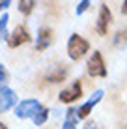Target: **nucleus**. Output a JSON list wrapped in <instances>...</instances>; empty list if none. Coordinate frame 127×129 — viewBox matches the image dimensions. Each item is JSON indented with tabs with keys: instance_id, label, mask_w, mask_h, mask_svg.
Returning a JSON list of instances; mask_svg holds the SVG:
<instances>
[{
	"instance_id": "2eb2a0df",
	"label": "nucleus",
	"mask_w": 127,
	"mask_h": 129,
	"mask_svg": "<svg viewBox=\"0 0 127 129\" xmlns=\"http://www.w3.org/2000/svg\"><path fill=\"white\" fill-rule=\"evenodd\" d=\"M8 15L4 13L2 19H0V39H8Z\"/></svg>"
},
{
	"instance_id": "f3484780",
	"label": "nucleus",
	"mask_w": 127,
	"mask_h": 129,
	"mask_svg": "<svg viewBox=\"0 0 127 129\" xmlns=\"http://www.w3.org/2000/svg\"><path fill=\"white\" fill-rule=\"evenodd\" d=\"M90 6H92V4L88 2V0H82V2H78V4H77V15H80V13H84V11L88 10Z\"/></svg>"
},
{
	"instance_id": "9d476101",
	"label": "nucleus",
	"mask_w": 127,
	"mask_h": 129,
	"mask_svg": "<svg viewBox=\"0 0 127 129\" xmlns=\"http://www.w3.org/2000/svg\"><path fill=\"white\" fill-rule=\"evenodd\" d=\"M65 75H67V69L62 68V66H54L52 69L47 71V81L52 82V84H56V82H62L64 79H65Z\"/></svg>"
},
{
	"instance_id": "6ab92c4d",
	"label": "nucleus",
	"mask_w": 127,
	"mask_h": 129,
	"mask_svg": "<svg viewBox=\"0 0 127 129\" xmlns=\"http://www.w3.org/2000/svg\"><path fill=\"white\" fill-rule=\"evenodd\" d=\"M10 4H11L10 0H4V2H0V11H2V10H6V8L10 6Z\"/></svg>"
},
{
	"instance_id": "4468645a",
	"label": "nucleus",
	"mask_w": 127,
	"mask_h": 129,
	"mask_svg": "<svg viewBox=\"0 0 127 129\" xmlns=\"http://www.w3.org/2000/svg\"><path fill=\"white\" fill-rule=\"evenodd\" d=\"M123 43H127V28L118 30V32H116V36H114V45H116V47L123 45Z\"/></svg>"
},
{
	"instance_id": "f03ea898",
	"label": "nucleus",
	"mask_w": 127,
	"mask_h": 129,
	"mask_svg": "<svg viewBox=\"0 0 127 129\" xmlns=\"http://www.w3.org/2000/svg\"><path fill=\"white\" fill-rule=\"evenodd\" d=\"M39 109H41V105H39L37 99H26L15 107V116L17 118H34Z\"/></svg>"
},
{
	"instance_id": "1a4fd4ad",
	"label": "nucleus",
	"mask_w": 127,
	"mask_h": 129,
	"mask_svg": "<svg viewBox=\"0 0 127 129\" xmlns=\"http://www.w3.org/2000/svg\"><path fill=\"white\" fill-rule=\"evenodd\" d=\"M51 43H52V30L49 28V26H43V28L39 30L36 49H37V51H45V49L49 47Z\"/></svg>"
},
{
	"instance_id": "7ed1b4c3",
	"label": "nucleus",
	"mask_w": 127,
	"mask_h": 129,
	"mask_svg": "<svg viewBox=\"0 0 127 129\" xmlns=\"http://www.w3.org/2000/svg\"><path fill=\"white\" fill-rule=\"evenodd\" d=\"M88 73L92 77H107V68H105L103 56L99 51L92 52V56L88 60Z\"/></svg>"
},
{
	"instance_id": "423d86ee",
	"label": "nucleus",
	"mask_w": 127,
	"mask_h": 129,
	"mask_svg": "<svg viewBox=\"0 0 127 129\" xmlns=\"http://www.w3.org/2000/svg\"><path fill=\"white\" fill-rule=\"evenodd\" d=\"M80 95H82V84L77 81V82H73L71 86H67L65 90L60 92V101H62V103H73V101H77Z\"/></svg>"
},
{
	"instance_id": "f257e3e1",
	"label": "nucleus",
	"mask_w": 127,
	"mask_h": 129,
	"mask_svg": "<svg viewBox=\"0 0 127 129\" xmlns=\"http://www.w3.org/2000/svg\"><path fill=\"white\" fill-rule=\"evenodd\" d=\"M88 51H90V43L86 41L82 36L73 34L71 38H69V41H67V54H69L71 60H80Z\"/></svg>"
},
{
	"instance_id": "412c9836",
	"label": "nucleus",
	"mask_w": 127,
	"mask_h": 129,
	"mask_svg": "<svg viewBox=\"0 0 127 129\" xmlns=\"http://www.w3.org/2000/svg\"><path fill=\"white\" fill-rule=\"evenodd\" d=\"M0 129H8V127H6V125H4V123H2V122H0Z\"/></svg>"
},
{
	"instance_id": "dca6fc26",
	"label": "nucleus",
	"mask_w": 127,
	"mask_h": 129,
	"mask_svg": "<svg viewBox=\"0 0 127 129\" xmlns=\"http://www.w3.org/2000/svg\"><path fill=\"white\" fill-rule=\"evenodd\" d=\"M6 82H8V71H6V68H4L2 64H0V88L6 86Z\"/></svg>"
},
{
	"instance_id": "a211bd4d",
	"label": "nucleus",
	"mask_w": 127,
	"mask_h": 129,
	"mask_svg": "<svg viewBox=\"0 0 127 129\" xmlns=\"http://www.w3.org/2000/svg\"><path fill=\"white\" fill-rule=\"evenodd\" d=\"M84 129H101V127H99V125H95L94 122H88V123L84 125Z\"/></svg>"
},
{
	"instance_id": "0eeeda50",
	"label": "nucleus",
	"mask_w": 127,
	"mask_h": 129,
	"mask_svg": "<svg viewBox=\"0 0 127 129\" xmlns=\"http://www.w3.org/2000/svg\"><path fill=\"white\" fill-rule=\"evenodd\" d=\"M15 103H17L15 92H13L11 88H8V86L0 88V112L10 110L11 107H15Z\"/></svg>"
},
{
	"instance_id": "ddd939ff",
	"label": "nucleus",
	"mask_w": 127,
	"mask_h": 129,
	"mask_svg": "<svg viewBox=\"0 0 127 129\" xmlns=\"http://www.w3.org/2000/svg\"><path fill=\"white\" fill-rule=\"evenodd\" d=\"M19 10H21V13H24V15H30L32 13V10H34V6H36V2L34 0H19Z\"/></svg>"
},
{
	"instance_id": "20e7f679",
	"label": "nucleus",
	"mask_w": 127,
	"mask_h": 129,
	"mask_svg": "<svg viewBox=\"0 0 127 129\" xmlns=\"http://www.w3.org/2000/svg\"><path fill=\"white\" fill-rule=\"evenodd\" d=\"M30 39H32V36L28 34L26 26L19 24V26H15V30H13L10 36H8V45H10L11 49H15V47L23 45V43H28Z\"/></svg>"
},
{
	"instance_id": "f8f14e48",
	"label": "nucleus",
	"mask_w": 127,
	"mask_h": 129,
	"mask_svg": "<svg viewBox=\"0 0 127 129\" xmlns=\"http://www.w3.org/2000/svg\"><path fill=\"white\" fill-rule=\"evenodd\" d=\"M47 118H49V109H45V107H41V109L36 112V116H34V123L36 125H43V123L47 122Z\"/></svg>"
},
{
	"instance_id": "aec40b11",
	"label": "nucleus",
	"mask_w": 127,
	"mask_h": 129,
	"mask_svg": "<svg viewBox=\"0 0 127 129\" xmlns=\"http://www.w3.org/2000/svg\"><path fill=\"white\" fill-rule=\"evenodd\" d=\"M121 13L127 15V0H125V2H121Z\"/></svg>"
},
{
	"instance_id": "6e6552de",
	"label": "nucleus",
	"mask_w": 127,
	"mask_h": 129,
	"mask_svg": "<svg viewBox=\"0 0 127 129\" xmlns=\"http://www.w3.org/2000/svg\"><path fill=\"white\" fill-rule=\"evenodd\" d=\"M101 97H103V90H97V92H94L90 99L86 101V103L82 105V107H78V109H77V114H78V118H86V116H88V114L92 112V109H94V107L97 105L99 101H101Z\"/></svg>"
},
{
	"instance_id": "39448f33",
	"label": "nucleus",
	"mask_w": 127,
	"mask_h": 129,
	"mask_svg": "<svg viewBox=\"0 0 127 129\" xmlns=\"http://www.w3.org/2000/svg\"><path fill=\"white\" fill-rule=\"evenodd\" d=\"M110 21H112V13H110V10H108V6L107 4H101V6H99L97 26H95V30H97L99 36H107V30H108Z\"/></svg>"
},
{
	"instance_id": "9b49d317",
	"label": "nucleus",
	"mask_w": 127,
	"mask_h": 129,
	"mask_svg": "<svg viewBox=\"0 0 127 129\" xmlns=\"http://www.w3.org/2000/svg\"><path fill=\"white\" fill-rule=\"evenodd\" d=\"M77 120H78L77 109H67V112H65V122H64L62 129H77Z\"/></svg>"
}]
</instances>
